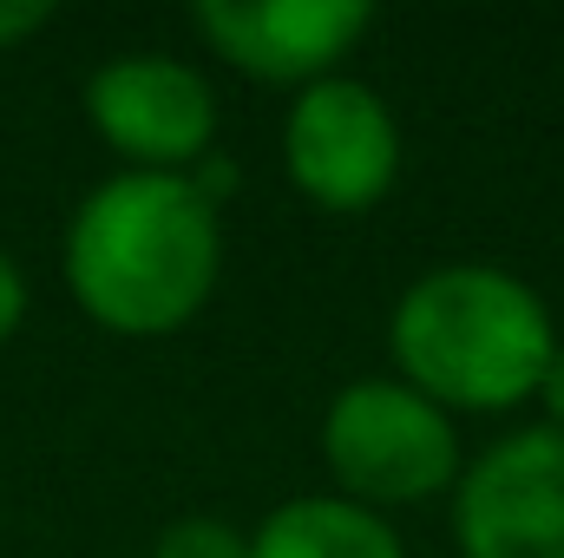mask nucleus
<instances>
[{
  "instance_id": "9d476101",
  "label": "nucleus",
  "mask_w": 564,
  "mask_h": 558,
  "mask_svg": "<svg viewBox=\"0 0 564 558\" xmlns=\"http://www.w3.org/2000/svg\"><path fill=\"white\" fill-rule=\"evenodd\" d=\"M46 26H53V0H0V53L26 46Z\"/></svg>"
},
{
  "instance_id": "20e7f679",
  "label": "nucleus",
  "mask_w": 564,
  "mask_h": 558,
  "mask_svg": "<svg viewBox=\"0 0 564 558\" xmlns=\"http://www.w3.org/2000/svg\"><path fill=\"white\" fill-rule=\"evenodd\" d=\"M282 178L315 211H335V217L375 211L401 184V119H394L388 93L355 73H328V79L289 93Z\"/></svg>"
},
{
  "instance_id": "423d86ee",
  "label": "nucleus",
  "mask_w": 564,
  "mask_h": 558,
  "mask_svg": "<svg viewBox=\"0 0 564 558\" xmlns=\"http://www.w3.org/2000/svg\"><path fill=\"white\" fill-rule=\"evenodd\" d=\"M453 546L459 558H564V433L519 427L466 460Z\"/></svg>"
},
{
  "instance_id": "1a4fd4ad",
  "label": "nucleus",
  "mask_w": 564,
  "mask_h": 558,
  "mask_svg": "<svg viewBox=\"0 0 564 558\" xmlns=\"http://www.w3.org/2000/svg\"><path fill=\"white\" fill-rule=\"evenodd\" d=\"M151 558H250V533L224 513H177L151 539Z\"/></svg>"
},
{
  "instance_id": "9b49d317",
  "label": "nucleus",
  "mask_w": 564,
  "mask_h": 558,
  "mask_svg": "<svg viewBox=\"0 0 564 558\" xmlns=\"http://www.w3.org/2000/svg\"><path fill=\"white\" fill-rule=\"evenodd\" d=\"M20 322H26V270H20L13 250L0 244V348L20 335Z\"/></svg>"
},
{
  "instance_id": "f257e3e1",
  "label": "nucleus",
  "mask_w": 564,
  "mask_h": 558,
  "mask_svg": "<svg viewBox=\"0 0 564 558\" xmlns=\"http://www.w3.org/2000/svg\"><path fill=\"white\" fill-rule=\"evenodd\" d=\"M59 270L106 335H177L217 296L224 211L191 184V171H112L73 204Z\"/></svg>"
},
{
  "instance_id": "0eeeda50",
  "label": "nucleus",
  "mask_w": 564,
  "mask_h": 558,
  "mask_svg": "<svg viewBox=\"0 0 564 558\" xmlns=\"http://www.w3.org/2000/svg\"><path fill=\"white\" fill-rule=\"evenodd\" d=\"M191 26L224 66L302 93L341 73V60L368 40L375 7L368 0H197Z\"/></svg>"
},
{
  "instance_id": "f8f14e48",
  "label": "nucleus",
  "mask_w": 564,
  "mask_h": 558,
  "mask_svg": "<svg viewBox=\"0 0 564 558\" xmlns=\"http://www.w3.org/2000/svg\"><path fill=\"white\" fill-rule=\"evenodd\" d=\"M539 408H545L539 427L564 433V342H558V355H552V368H545V382H539Z\"/></svg>"
},
{
  "instance_id": "7ed1b4c3",
  "label": "nucleus",
  "mask_w": 564,
  "mask_h": 558,
  "mask_svg": "<svg viewBox=\"0 0 564 558\" xmlns=\"http://www.w3.org/2000/svg\"><path fill=\"white\" fill-rule=\"evenodd\" d=\"M322 466L341 500L388 513L453 493L466 473V447L459 420L433 408L421 388H408L401 375H361L322 408Z\"/></svg>"
},
{
  "instance_id": "6e6552de",
  "label": "nucleus",
  "mask_w": 564,
  "mask_h": 558,
  "mask_svg": "<svg viewBox=\"0 0 564 558\" xmlns=\"http://www.w3.org/2000/svg\"><path fill=\"white\" fill-rule=\"evenodd\" d=\"M250 558H408V539L388 526V513L341 493H295L257 519Z\"/></svg>"
},
{
  "instance_id": "f03ea898",
  "label": "nucleus",
  "mask_w": 564,
  "mask_h": 558,
  "mask_svg": "<svg viewBox=\"0 0 564 558\" xmlns=\"http://www.w3.org/2000/svg\"><path fill=\"white\" fill-rule=\"evenodd\" d=\"M558 342L552 302L506 264H433L388 309L394 375L453 420L539 401Z\"/></svg>"
},
{
  "instance_id": "39448f33",
  "label": "nucleus",
  "mask_w": 564,
  "mask_h": 558,
  "mask_svg": "<svg viewBox=\"0 0 564 558\" xmlns=\"http://www.w3.org/2000/svg\"><path fill=\"white\" fill-rule=\"evenodd\" d=\"M86 126L126 171H197L217 151V86L177 53H119L86 79Z\"/></svg>"
}]
</instances>
